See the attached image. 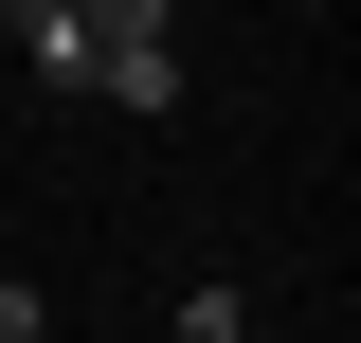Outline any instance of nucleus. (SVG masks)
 Wrapping results in <instances>:
<instances>
[{
  "label": "nucleus",
  "instance_id": "nucleus-2",
  "mask_svg": "<svg viewBox=\"0 0 361 343\" xmlns=\"http://www.w3.org/2000/svg\"><path fill=\"white\" fill-rule=\"evenodd\" d=\"M90 54H109V0H37V90H90Z\"/></svg>",
  "mask_w": 361,
  "mask_h": 343
},
{
  "label": "nucleus",
  "instance_id": "nucleus-3",
  "mask_svg": "<svg viewBox=\"0 0 361 343\" xmlns=\"http://www.w3.org/2000/svg\"><path fill=\"white\" fill-rule=\"evenodd\" d=\"M0 343H37V289H0Z\"/></svg>",
  "mask_w": 361,
  "mask_h": 343
},
{
  "label": "nucleus",
  "instance_id": "nucleus-1",
  "mask_svg": "<svg viewBox=\"0 0 361 343\" xmlns=\"http://www.w3.org/2000/svg\"><path fill=\"white\" fill-rule=\"evenodd\" d=\"M90 90H109V109H180V37L145 18V0H109V54H90Z\"/></svg>",
  "mask_w": 361,
  "mask_h": 343
}]
</instances>
